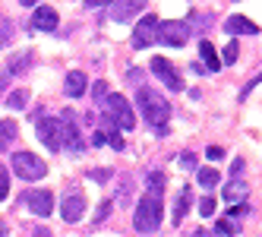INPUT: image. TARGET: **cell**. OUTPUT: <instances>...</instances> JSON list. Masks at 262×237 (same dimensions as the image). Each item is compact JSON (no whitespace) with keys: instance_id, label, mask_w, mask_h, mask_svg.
<instances>
[{"instance_id":"6da1fadb","label":"cell","mask_w":262,"mask_h":237,"mask_svg":"<svg viewBox=\"0 0 262 237\" xmlns=\"http://www.w3.org/2000/svg\"><path fill=\"white\" fill-rule=\"evenodd\" d=\"M136 104H139L145 123L152 126L158 136H167V120H171V111H174L171 101H167L161 92H155V89H139Z\"/></svg>"},{"instance_id":"7a4b0ae2","label":"cell","mask_w":262,"mask_h":237,"mask_svg":"<svg viewBox=\"0 0 262 237\" xmlns=\"http://www.w3.org/2000/svg\"><path fill=\"white\" fill-rule=\"evenodd\" d=\"M133 225L139 234H155L161 228V196L158 193H145L136 206V215H133Z\"/></svg>"},{"instance_id":"3957f363","label":"cell","mask_w":262,"mask_h":237,"mask_svg":"<svg viewBox=\"0 0 262 237\" xmlns=\"http://www.w3.org/2000/svg\"><path fill=\"white\" fill-rule=\"evenodd\" d=\"M104 114L117 123V130H133L136 126V114H133V107H129V101L117 92H111L104 98Z\"/></svg>"},{"instance_id":"277c9868","label":"cell","mask_w":262,"mask_h":237,"mask_svg":"<svg viewBox=\"0 0 262 237\" xmlns=\"http://www.w3.org/2000/svg\"><path fill=\"white\" fill-rule=\"evenodd\" d=\"M13 171L23 180H41L48 174V161H41L35 152H16L13 155Z\"/></svg>"},{"instance_id":"5b68a950","label":"cell","mask_w":262,"mask_h":237,"mask_svg":"<svg viewBox=\"0 0 262 237\" xmlns=\"http://www.w3.org/2000/svg\"><path fill=\"white\" fill-rule=\"evenodd\" d=\"M190 35V23H158V41L167 48H183Z\"/></svg>"},{"instance_id":"8992f818","label":"cell","mask_w":262,"mask_h":237,"mask_svg":"<svg viewBox=\"0 0 262 237\" xmlns=\"http://www.w3.org/2000/svg\"><path fill=\"white\" fill-rule=\"evenodd\" d=\"M38 139L45 142V149L60 152L63 149V126L54 117H38Z\"/></svg>"},{"instance_id":"52a82bcc","label":"cell","mask_w":262,"mask_h":237,"mask_svg":"<svg viewBox=\"0 0 262 237\" xmlns=\"http://www.w3.org/2000/svg\"><path fill=\"white\" fill-rule=\"evenodd\" d=\"M148 70L155 73V76L171 89V92H183V79H180V73H177V67L167 60V57H152V63H148Z\"/></svg>"},{"instance_id":"ba28073f","label":"cell","mask_w":262,"mask_h":237,"mask_svg":"<svg viewBox=\"0 0 262 237\" xmlns=\"http://www.w3.org/2000/svg\"><path fill=\"white\" fill-rule=\"evenodd\" d=\"M23 203L38 215V218H48L51 212H54V193L51 190H41V187H32V190H26V199Z\"/></svg>"},{"instance_id":"9c48e42d","label":"cell","mask_w":262,"mask_h":237,"mask_svg":"<svg viewBox=\"0 0 262 237\" xmlns=\"http://www.w3.org/2000/svg\"><path fill=\"white\" fill-rule=\"evenodd\" d=\"M152 41H158V16H142L139 26L133 29V48L142 51Z\"/></svg>"},{"instance_id":"30bf717a","label":"cell","mask_w":262,"mask_h":237,"mask_svg":"<svg viewBox=\"0 0 262 237\" xmlns=\"http://www.w3.org/2000/svg\"><path fill=\"white\" fill-rule=\"evenodd\" d=\"M60 215H63L67 225L82 222V215H85V196L76 193V190H70V193L63 196V203H60Z\"/></svg>"},{"instance_id":"8fae6325","label":"cell","mask_w":262,"mask_h":237,"mask_svg":"<svg viewBox=\"0 0 262 237\" xmlns=\"http://www.w3.org/2000/svg\"><path fill=\"white\" fill-rule=\"evenodd\" d=\"M60 126H63V145H67V149H70V152H82L85 142L79 139V120H76V114H73V111H63Z\"/></svg>"},{"instance_id":"7c38bea8","label":"cell","mask_w":262,"mask_h":237,"mask_svg":"<svg viewBox=\"0 0 262 237\" xmlns=\"http://www.w3.org/2000/svg\"><path fill=\"white\" fill-rule=\"evenodd\" d=\"M145 10V0H114V10H111V19L114 23H129L133 16H139Z\"/></svg>"},{"instance_id":"4fadbf2b","label":"cell","mask_w":262,"mask_h":237,"mask_svg":"<svg viewBox=\"0 0 262 237\" xmlns=\"http://www.w3.org/2000/svg\"><path fill=\"white\" fill-rule=\"evenodd\" d=\"M63 92H67V98H82V95L89 92V79H85V73H82V70H73V73H67Z\"/></svg>"},{"instance_id":"5bb4252c","label":"cell","mask_w":262,"mask_h":237,"mask_svg":"<svg viewBox=\"0 0 262 237\" xmlns=\"http://www.w3.org/2000/svg\"><path fill=\"white\" fill-rule=\"evenodd\" d=\"M57 23H60V16H57V10H51V7H38L35 16H32V29H38V32H54Z\"/></svg>"},{"instance_id":"9a60e30c","label":"cell","mask_w":262,"mask_h":237,"mask_svg":"<svg viewBox=\"0 0 262 237\" xmlns=\"http://www.w3.org/2000/svg\"><path fill=\"white\" fill-rule=\"evenodd\" d=\"M224 29H228V35H259V26L253 19H247V16H228V23H224Z\"/></svg>"},{"instance_id":"2e32d148","label":"cell","mask_w":262,"mask_h":237,"mask_svg":"<svg viewBox=\"0 0 262 237\" xmlns=\"http://www.w3.org/2000/svg\"><path fill=\"white\" fill-rule=\"evenodd\" d=\"M247 193H250V187L243 184L240 177H237V180H231V184L221 190V196H224V203H228V206H234V203H243V199H247Z\"/></svg>"},{"instance_id":"e0dca14e","label":"cell","mask_w":262,"mask_h":237,"mask_svg":"<svg viewBox=\"0 0 262 237\" xmlns=\"http://www.w3.org/2000/svg\"><path fill=\"white\" fill-rule=\"evenodd\" d=\"M199 57H202V67L209 70V73H218L224 63H221V57H218V51L212 48V41H202L199 45Z\"/></svg>"},{"instance_id":"ac0fdd59","label":"cell","mask_w":262,"mask_h":237,"mask_svg":"<svg viewBox=\"0 0 262 237\" xmlns=\"http://www.w3.org/2000/svg\"><path fill=\"white\" fill-rule=\"evenodd\" d=\"M190 199H193L190 187H183V190H180V196L174 199V212H171V222H174V225H180L183 218H186V212H190Z\"/></svg>"},{"instance_id":"d6986e66","label":"cell","mask_w":262,"mask_h":237,"mask_svg":"<svg viewBox=\"0 0 262 237\" xmlns=\"http://www.w3.org/2000/svg\"><path fill=\"white\" fill-rule=\"evenodd\" d=\"M16 133H19V123L16 120H0V149H7L16 139Z\"/></svg>"},{"instance_id":"ffe728a7","label":"cell","mask_w":262,"mask_h":237,"mask_svg":"<svg viewBox=\"0 0 262 237\" xmlns=\"http://www.w3.org/2000/svg\"><path fill=\"white\" fill-rule=\"evenodd\" d=\"M196 180H199V187H202V190H212V187H218L221 174H218L215 168H199V171H196Z\"/></svg>"},{"instance_id":"44dd1931","label":"cell","mask_w":262,"mask_h":237,"mask_svg":"<svg viewBox=\"0 0 262 237\" xmlns=\"http://www.w3.org/2000/svg\"><path fill=\"white\" fill-rule=\"evenodd\" d=\"M29 63H32V54H16V57L10 60V67H7V73H10V76H16V73L29 70Z\"/></svg>"},{"instance_id":"7402d4cb","label":"cell","mask_w":262,"mask_h":237,"mask_svg":"<svg viewBox=\"0 0 262 237\" xmlns=\"http://www.w3.org/2000/svg\"><path fill=\"white\" fill-rule=\"evenodd\" d=\"M26 101H29V92H26V89H16V92H10V95H7V107H13V111L26 107Z\"/></svg>"},{"instance_id":"603a6c76","label":"cell","mask_w":262,"mask_h":237,"mask_svg":"<svg viewBox=\"0 0 262 237\" xmlns=\"http://www.w3.org/2000/svg\"><path fill=\"white\" fill-rule=\"evenodd\" d=\"M237 54H240V48H237V41L231 38L228 45H224V51H221V63H228V67L237 63Z\"/></svg>"},{"instance_id":"cb8c5ba5","label":"cell","mask_w":262,"mask_h":237,"mask_svg":"<svg viewBox=\"0 0 262 237\" xmlns=\"http://www.w3.org/2000/svg\"><path fill=\"white\" fill-rule=\"evenodd\" d=\"M161 190H164V174H161V171L148 174V193H158V196H161Z\"/></svg>"},{"instance_id":"d4e9b609","label":"cell","mask_w":262,"mask_h":237,"mask_svg":"<svg viewBox=\"0 0 262 237\" xmlns=\"http://www.w3.org/2000/svg\"><path fill=\"white\" fill-rule=\"evenodd\" d=\"M215 231H218V234H228V237H237V234H240V228H237L234 222H228V218H221V222L215 225Z\"/></svg>"},{"instance_id":"484cf974","label":"cell","mask_w":262,"mask_h":237,"mask_svg":"<svg viewBox=\"0 0 262 237\" xmlns=\"http://www.w3.org/2000/svg\"><path fill=\"white\" fill-rule=\"evenodd\" d=\"M10 196V174H7V168L0 165V199H7Z\"/></svg>"},{"instance_id":"4316f807","label":"cell","mask_w":262,"mask_h":237,"mask_svg":"<svg viewBox=\"0 0 262 237\" xmlns=\"http://www.w3.org/2000/svg\"><path fill=\"white\" fill-rule=\"evenodd\" d=\"M177 161H180V168H183V171H193V168H196V155H193V152H180Z\"/></svg>"},{"instance_id":"83f0119b","label":"cell","mask_w":262,"mask_h":237,"mask_svg":"<svg viewBox=\"0 0 262 237\" xmlns=\"http://www.w3.org/2000/svg\"><path fill=\"white\" fill-rule=\"evenodd\" d=\"M92 95H95V101L107 98V82H104V79H98V82H92Z\"/></svg>"},{"instance_id":"f1b7e54d","label":"cell","mask_w":262,"mask_h":237,"mask_svg":"<svg viewBox=\"0 0 262 237\" xmlns=\"http://www.w3.org/2000/svg\"><path fill=\"white\" fill-rule=\"evenodd\" d=\"M107 145H111V149H117V152H123V136H120V130H114V133H107Z\"/></svg>"},{"instance_id":"f546056e","label":"cell","mask_w":262,"mask_h":237,"mask_svg":"<svg viewBox=\"0 0 262 237\" xmlns=\"http://www.w3.org/2000/svg\"><path fill=\"white\" fill-rule=\"evenodd\" d=\"M10 32H13V26H10V23L4 19V23H0V45H4V48H7V45L13 41V35H10Z\"/></svg>"},{"instance_id":"4dcf8cb0","label":"cell","mask_w":262,"mask_h":237,"mask_svg":"<svg viewBox=\"0 0 262 237\" xmlns=\"http://www.w3.org/2000/svg\"><path fill=\"white\" fill-rule=\"evenodd\" d=\"M199 215H215V199H212V196H202V203H199Z\"/></svg>"},{"instance_id":"1f68e13d","label":"cell","mask_w":262,"mask_h":237,"mask_svg":"<svg viewBox=\"0 0 262 237\" xmlns=\"http://www.w3.org/2000/svg\"><path fill=\"white\" fill-rule=\"evenodd\" d=\"M107 215H111V203H101V206H98V212H95V225L107 222Z\"/></svg>"},{"instance_id":"d6a6232c","label":"cell","mask_w":262,"mask_h":237,"mask_svg":"<svg viewBox=\"0 0 262 237\" xmlns=\"http://www.w3.org/2000/svg\"><path fill=\"white\" fill-rule=\"evenodd\" d=\"M259 82H262V70H259V73H256V76H253V79H250V82H247V85H243V92H240V98H247V95H250V92H253V85H259Z\"/></svg>"},{"instance_id":"836d02e7","label":"cell","mask_w":262,"mask_h":237,"mask_svg":"<svg viewBox=\"0 0 262 237\" xmlns=\"http://www.w3.org/2000/svg\"><path fill=\"white\" fill-rule=\"evenodd\" d=\"M89 177H92V180H98V184H104V180L111 177V171H107V168H101V171H89Z\"/></svg>"},{"instance_id":"e575fe53","label":"cell","mask_w":262,"mask_h":237,"mask_svg":"<svg viewBox=\"0 0 262 237\" xmlns=\"http://www.w3.org/2000/svg\"><path fill=\"white\" fill-rule=\"evenodd\" d=\"M247 212H250V209H247V206H243V203H234L228 215H234V218H243V215H247Z\"/></svg>"},{"instance_id":"d590c367","label":"cell","mask_w":262,"mask_h":237,"mask_svg":"<svg viewBox=\"0 0 262 237\" xmlns=\"http://www.w3.org/2000/svg\"><path fill=\"white\" fill-rule=\"evenodd\" d=\"M92 145H98V149H101V145H107V133H95V136H92Z\"/></svg>"},{"instance_id":"8d00e7d4","label":"cell","mask_w":262,"mask_h":237,"mask_svg":"<svg viewBox=\"0 0 262 237\" xmlns=\"http://www.w3.org/2000/svg\"><path fill=\"white\" fill-rule=\"evenodd\" d=\"M107 4H114V0H85L89 10H98V7H107Z\"/></svg>"},{"instance_id":"74e56055","label":"cell","mask_w":262,"mask_h":237,"mask_svg":"<svg viewBox=\"0 0 262 237\" xmlns=\"http://www.w3.org/2000/svg\"><path fill=\"white\" fill-rule=\"evenodd\" d=\"M243 168H247V165H243V158H237V161H234V165H231V171H234V177H240V174H243Z\"/></svg>"},{"instance_id":"f35d334b","label":"cell","mask_w":262,"mask_h":237,"mask_svg":"<svg viewBox=\"0 0 262 237\" xmlns=\"http://www.w3.org/2000/svg\"><path fill=\"white\" fill-rule=\"evenodd\" d=\"M117 199H120V203H129V184H123V187H120Z\"/></svg>"},{"instance_id":"ab89813d","label":"cell","mask_w":262,"mask_h":237,"mask_svg":"<svg viewBox=\"0 0 262 237\" xmlns=\"http://www.w3.org/2000/svg\"><path fill=\"white\" fill-rule=\"evenodd\" d=\"M209 158H215V161H218V158H224V152L218 149V145H212V149H209Z\"/></svg>"},{"instance_id":"60d3db41","label":"cell","mask_w":262,"mask_h":237,"mask_svg":"<svg viewBox=\"0 0 262 237\" xmlns=\"http://www.w3.org/2000/svg\"><path fill=\"white\" fill-rule=\"evenodd\" d=\"M7 82H10V73H0V92H7Z\"/></svg>"},{"instance_id":"b9f144b4","label":"cell","mask_w":262,"mask_h":237,"mask_svg":"<svg viewBox=\"0 0 262 237\" xmlns=\"http://www.w3.org/2000/svg\"><path fill=\"white\" fill-rule=\"evenodd\" d=\"M193 237H215V234H209V231H202V228H199V231H193Z\"/></svg>"},{"instance_id":"7bdbcfd3","label":"cell","mask_w":262,"mask_h":237,"mask_svg":"<svg viewBox=\"0 0 262 237\" xmlns=\"http://www.w3.org/2000/svg\"><path fill=\"white\" fill-rule=\"evenodd\" d=\"M19 4H23V7H35V4H38V0H19Z\"/></svg>"},{"instance_id":"ee69618b","label":"cell","mask_w":262,"mask_h":237,"mask_svg":"<svg viewBox=\"0 0 262 237\" xmlns=\"http://www.w3.org/2000/svg\"><path fill=\"white\" fill-rule=\"evenodd\" d=\"M0 237H7V225L4 222H0Z\"/></svg>"}]
</instances>
